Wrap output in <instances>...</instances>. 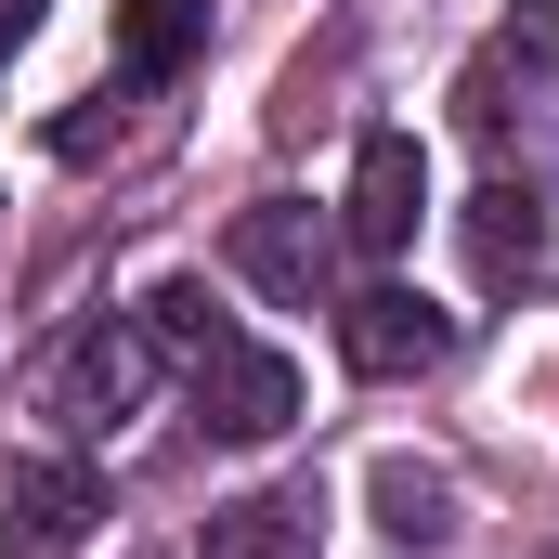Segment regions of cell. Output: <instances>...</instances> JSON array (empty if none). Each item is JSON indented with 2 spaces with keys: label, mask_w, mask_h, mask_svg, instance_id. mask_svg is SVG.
<instances>
[{
  "label": "cell",
  "mask_w": 559,
  "mask_h": 559,
  "mask_svg": "<svg viewBox=\"0 0 559 559\" xmlns=\"http://www.w3.org/2000/svg\"><path fill=\"white\" fill-rule=\"evenodd\" d=\"M455 118H468V143H495V156L547 131L559 118V13H521V26L455 79Z\"/></svg>",
  "instance_id": "1"
},
{
  "label": "cell",
  "mask_w": 559,
  "mask_h": 559,
  "mask_svg": "<svg viewBox=\"0 0 559 559\" xmlns=\"http://www.w3.org/2000/svg\"><path fill=\"white\" fill-rule=\"evenodd\" d=\"M182 378H195V417L222 429V442H274V429H299V365L286 352H261V338H195L182 352Z\"/></svg>",
  "instance_id": "2"
},
{
  "label": "cell",
  "mask_w": 559,
  "mask_h": 559,
  "mask_svg": "<svg viewBox=\"0 0 559 559\" xmlns=\"http://www.w3.org/2000/svg\"><path fill=\"white\" fill-rule=\"evenodd\" d=\"M143 391H156V338H143V312L79 325V338H66V365H52V417H66V429H118V417H143Z\"/></svg>",
  "instance_id": "3"
},
{
  "label": "cell",
  "mask_w": 559,
  "mask_h": 559,
  "mask_svg": "<svg viewBox=\"0 0 559 559\" xmlns=\"http://www.w3.org/2000/svg\"><path fill=\"white\" fill-rule=\"evenodd\" d=\"M235 274L286 299V312H312L325 286H338V222L325 209H299V195H261V209H235Z\"/></svg>",
  "instance_id": "4"
},
{
  "label": "cell",
  "mask_w": 559,
  "mask_h": 559,
  "mask_svg": "<svg viewBox=\"0 0 559 559\" xmlns=\"http://www.w3.org/2000/svg\"><path fill=\"white\" fill-rule=\"evenodd\" d=\"M92 534H105V481H92V468L26 455V468L0 481V559H79Z\"/></svg>",
  "instance_id": "5"
},
{
  "label": "cell",
  "mask_w": 559,
  "mask_h": 559,
  "mask_svg": "<svg viewBox=\"0 0 559 559\" xmlns=\"http://www.w3.org/2000/svg\"><path fill=\"white\" fill-rule=\"evenodd\" d=\"M338 352L365 378H429V365H455V312L417 286H365V299H338Z\"/></svg>",
  "instance_id": "6"
},
{
  "label": "cell",
  "mask_w": 559,
  "mask_h": 559,
  "mask_svg": "<svg viewBox=\"0 0 559 559\" xmlns=\"http://www.w3.org/2000/svg\"><path fill=\"white\" fill-rule=\"evenodd\" d=\"M417 209H429V156H417V131H365L338 235H352L365 261H391V248H417Z\"/></svg>",
  "instance_id": "7"
},
{
  "label": "cell",
  "mask_w": 559,
  "mask_h": 559,
  "mask_svg": "<svg viewBox=\"0 0 559 559\" xmlns=\"http://www.w3.org/2000/svg\"><path fill=\"white\" fill-rule=\"evenodd\" d=\"M468 274L495 286V299L547 274V195H534V169H495V182L468 195Z\"/></svg>",
  "instance_id": "8"
},
{
  "label": "cell",
  "mask_w": 559,
  "mask_h": 559,
  "mask_svg": "<svg viewBox=\"0 0 559 559\" xmlns=\"http://www.w3.org/2000/svg\"><path fill=\"white\" fill-rule=\"evenodd\" d=\"M312 547H325V495H312V481L235 495V508H209V534H195V559H312Z\"/></svg>",
  "instance_id": "9"
},
{
  "label": "cell",
  "mask_w": 559,
  "mask_h": 559,
  "mask_svg": "<svg viewBox=\"0 0 559 559\" xmlns=\"http://www.w3.org/2000/svg\"><path fill=\"white\" fill-rule=\"evenodd\" d=\"M209 52V0H118V79L156 92V79H182Z\"/></svg>",
  "instance_id": "10"
},
{
  "label": "cell",
  "mask_w": 559,
  "mask_h": 559,
  "mask_svg": "<svg viewBox=\"0 0 559 559\" xmlns=\"http://www.w3.org/2000/svg\"><path fill=\"white\" fill-rule=\"evenodd\" d=\"M378 521H391L404 547H455V481H442L429 455H378Z\"/></svg>",
  "instance_id": "11"
},
{
  "label": "cell",
  "mask_w": 559,
  "mask_h": 559,
  "mask_svg": "<svg viewBox=\"0 0 559 559\" xmlns=\"http://www.w3.org/2000/svg\"><path fill=\"white\" fill-rule=\"evenodd\" d=\"M26 39H39V0H0V66H13Z\"/></svg>",
  "instance_id": "12"
},
{
  "label": "cell",
  "mask_w": 559,
  "mask_h": 559,
  "mask_svg": "<svg viewBox=\"0 0 559 559\" xmlns=\"http://www.w3.org/2000/svg\"><path fill=\"white\" fill-rule=\"evenodd\" d=\"M547 559H559V547H547Z\"/></svg>",
  "instance_id": "13"
}]
</instances>
